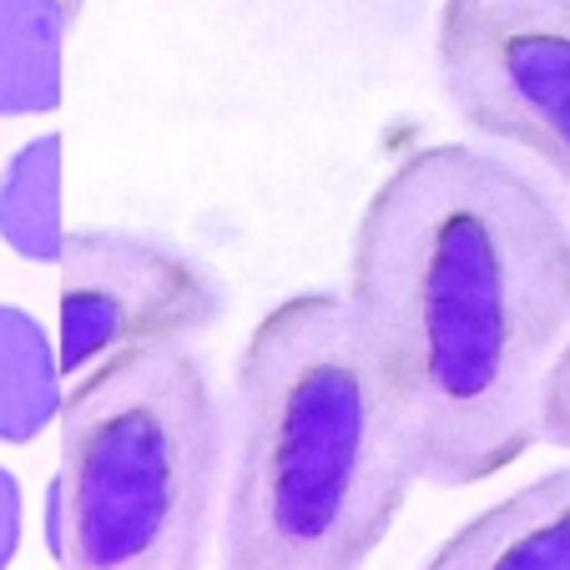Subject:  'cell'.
Returning <instances> with one entry per match:
<instances>
[{
  "label": "cell",
  "mask_w": 570,
  "mask_h": 570,
  "mask_svg": "<svg viewBox=\"0 0 570 570\" xmlns=\"http://www.w3.org/2000/svg\"><path fill=\"white\" fill-rule=\"evenodd\" d=\"M344 303L414 474L480 484L540 434L570 338V217L515 161L434 141L364 203Z\"/></svg>",
  "instance_id": "cell-1"
},
{
  "label": "cell",
  "mask_w": 570,
  "mask_h": 570,
  "mask_svg": "<svg viewBox=\"0 0 570 570\" xmlns=\"http://www.w3.org/2000/svg\"><path fill=\"white\" fill-rule=\"evenodd\" d=\"M414 460L338 293H293L233 364L223 570H364Z\"/></svg>",
  "instance_id": "cell-2"
},
{
  "label": "cell",
  "mask_w": 570,
  "mask_h": 570,
  "mask_svg": "<svg viewBox=\"0 0 570 570\" xmlns=\"http://www.w3.org/2000/svg\"><path fill=\"white\" fill-rule=\"evenodd\" d=\"M223 404L187 344L117 354L61 399L46 550L61 570H203Z\"/></svg>",
  "instance_id": "cell-3"
},
{
  "label": "cell",
  "mask_w": 570,
  "mask_h": 570,
  "mask_svg": "<svg viewBox=\"0 0 570 570\" xmlns=\"http://www.w3.org/2000/svg\"><path fill=\"white\" fill-rule=\"evenodd\" d=\"M434 66L464 127L530 151L570 193V0H444Z\"/></svg>",
  "instance_id": "cell-4"
},
{
  "label": "cell",
  "mask_w": 570,
  "mask_h": 570,
  "mask_svg": "<svg viewBox=\"0 0 570 570\" xmlns=\"http://www.w3.org/2000/svg\"><path fill=\"white\" fill-rule=\"evenodd\" d=\"M61 374H91L117 354L213 328L227 313V288L197 253L173 237L81 227L61 237Z\"/></svg>",
  "instance_id": "cell-5"
},
{
  "label": "cell",
  "mask_w": 570,
  "mask_h": 570,
  "mask_svg": "<svg viewBox=\"0 0 570 570\" xmlns=\"http://www.w3.org/2000/svg\"><path fill=\"white\" fill-rule=\"evenodd\" d=\"M420 570H570V464L470 515Z\"/></svg>",
  "instance_id": "cell-6"
},
{
  "label": "cell",
  "mask_w": 570,
  "mask_h": 570,
  "mask_svg": "<svg viewBox=\"0 0 570 570\" xmlns=\"http://www.w3.org/2000/svg\"><path fill=\"white\" fill-rule=\"evenodd\" d=\"M61 0H0V117L61 107Z\"/></svg>",
  "instance_id": "cell-7"
},
{
  "label": "cell",
  "mask_w": 570,
  "mask_h": 570,
  "mask_svg": "<svg viewBox=\"0 0 570 570\" xmlns=\"http://www.w3.org/2000/svg\"><path fill=\"white\" fill-rule=\"evenodd\" d=\"M61 368L46 328L26 308L0 303V440L26 444L61 414Z\"/></svg>",
  "instance_id": "cell-8"
},
{
  "label": "cell",
  "mask_w": 570,
  "mask_h": 570,
  "mask_svg": "<svg viewBox=\"0 0 570 570\" xmlns=\"http://www.w3.org/2000/svg\"><path fill=\"white\" fill-rule=\"evenodd\" d=\"M0 237L31 263L61 253V137H36L0 173Z\"/></svg>",
  "instance_id": "cell-9"
},
{
  "label": "cell",
  "mask_w": 570,
  "mask_h": 570,
  "mask_svg": "<svg viewBox=\"0 0 570 570\" xmlns=\"http://www.w3.org/2000/svg\"><path fill=\"white\" fill-rule=\"evenodd\" d=\"M540 434L560 450H570V338L560 344L556 364L546 374V389H540Z\"/></svg>",
  "instance_id": "cell-10"
},
{
  "label": "cell",
  "mask_w": 570,
  "mask_h": 570,
  "mask_svg": "<svg viewBox=\"0 0 570 570\" xmlns=\"http://www.w3.org/2000/svg\"><path fill=\"white\" fill-rule=\"evenodd\" d=\"M16 546H21V484L11 470H0V570L11 566Z\"/></svg>",
  "instance_id": "cell-11"
},
{
  "label": "cell",
  "mask_w": 570,
  "mask_h": 570,
  "mask_svg": "<svg viewBox=\"0 0 570 570\" xmlns=\"http://www.w3.org/2000/svg\"><path fill=\"white\" fill-rule=\"evenodd\" d=\"M61 11H66V26H71L76 16H81V0H61Z\"/></svg>",
  "instance_id": "cell-12"
}]
</instances>
